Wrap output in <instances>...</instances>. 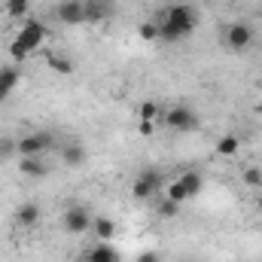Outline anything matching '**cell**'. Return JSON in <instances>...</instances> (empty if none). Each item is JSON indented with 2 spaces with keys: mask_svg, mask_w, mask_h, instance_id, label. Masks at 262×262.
Instances as JSON below:
<instances>
[{
  "mask_svg": "<svg viewBox=\"0 0 262 262\" xmlns=\"http://www.w3.org/2000/svg\"><path fill=\"white\" fill-rule=\"evenodd\" d=\"M198 28V12L189 3H171L159 21V40L165 43H177L192 37V31Z\"/></svg>",
  "mask_w": 262,
  "mask_h": 262,
  "instance_id": "1",
  "label": "cell"
},
{
  "mask_svg": "<svg viewBox=\"0 0 262 262\" xmlns=\"http://www.w3.org/2000/svg\"><path fill=\"white\" fill-rule=\"evenodd\" d=\"M52 146H55V137L49 131H31V134L18 137L15 152H18V159H31V156H46Z\"/></svg>",
  "mask_w": 262,
  "mask_h": 262,
  "instance_id": "2",
  "label": "cell"
},
{
  "mask_svg": "<svg viewBox=\"0 0 262 262\" xmlns=\"http://www.w3.org/2000/svg\"><path fill=\"white\" fill-rule=\"evenodd\" d=\"M162 122H165L171 131H180V134H189V131L198 128L195 110H192V107H186V104L168 107V110H165V116H162Z\"/></svg>",
  "mask_w": 262,
  "mask_h": 262,
  "instance_id": "3",
  "label": "cell"
},
{
  "mask_svg": "<svg viewBox=\"0 0 262 262\" xmlns=\"http://www.w3.org/2000/svg\"><path fill=\"white\" fill-rule=\"evenodd\" d=\"M46 37H49V28H46L43 21H37V18H28V21L21 25V31L15 34V40L28 49V55L40 52V46L46 43Z\"/></svg>",
  "mask_w": 262,
  "mask_h": 262,
  "instance_id": "4",
  "label": "cell"
},
{
  "mask_svg": "<svg viewBox=\"0 0 262 262\" xmlns=\"http://www.w3.org/2000/svg\"><path fill=\"white\" fill-rule=\"evenodd\" d=\"M92 223H95V216L89 213L85 204H70L64 210V220H61L67 235H85V232H92Z\"/></svg>",
  "mask_w": 262,
  "mask_h": 262,
  "instance_id": "5",
  "label": "cell"
},
{
  "mask_svg": "<svg viewBox=\"0 0 262 262\" xmlns=\"http://www.w3.org/2000/svg\"><path fill=\"white\" fill-rule=\"evenodd\" d=\"M159 189H162V174L152 171V168L140 171V174L131 180V198H137V201H149V198H156Z\"/></svg>",
  "mask_w": 262,
  "mask_h": 262,
  "instance_id": "6",
  "label": "cell"
},
{
  "mask_svg": "<svg viewBox=\"0 0 262 262\" xmlns=\"http://www.w3.org/2000/svg\"><path fill=\"white\" fill-rule=\"evenodd\" d=\"M226 46H229L232 52L250 49V46H253V28H250L247 21H232V25L226 28Z\"/></svg>",
  "mask_w": 262,
  "mask_h": 262,
  "instance_id": "7",
  "label": "cell"
},
{
  "mask_svg": "<svg viewBox=\"0 0 262 262\" xmlns=\"http://www.w3.org/2000/svg\"><path fill=\"white\" fill-rule=\"evenodd\" d=\"M55 15H58V21H64V25H82V21H89V18H85V0H67V3H58Z\"/></svg>",
  "mask_w": 262,
  "mask_h": 262,
  "instance_id": "8",
  "label": "cell"
},
{
  "mask_svg": "<svg viewBox=\"0 0 262 262\" xmlns=\"http://www.w3.org/2000/svg\"><path fill=\"white\" fill-rule=\"evenodd\" d=\"M89 262H122V253L113 247V241H98L89 253H85Z\"/></svg>",
  "mask_w": 262,
  "mask_h": 262,
  "instance_id": "9",
  "label": "cell"
},
{
  "mask_svg": "<svg viewBox=\"0 0 262 262\" xmlns=\"http://www.w3.org/2000/svg\"><path fill=\"white\" fill-rule=\"evenodd\" d=\"M15 223H18L21 229H34V226L40 223V204H37V201L18 204V207H15Z\"/></svg>",
  "mask_w": 262,
  "mask_h": 262,
  "instance_id": "10",
  "label": "cell"
},
{
  "mask_svg": "<svg viewBox=\"0 0 262 262\" xmlns=\"http://www.w3.org/2000/svg\"><path fill=\"white\" fill-rule=\"evenodd\" d=\"M18 171H21L25 177L40 180V177H46V174H49V165H46V159H43V156H31V159H18Z\"/></svg>",
  "mask_w": 262,
  "mask_h": 262,
  "instance_id": "11",
  "label": "cell"
},
{
  "mask_svg": "<svg viewBox=\"0 0 262 262\" xmlns=\"http://www.w3.org/2000/svg\"><path fill=\"white\" fill-rule=\"evenodd\" d=\"M18 79H21V73H18V67H0V104L15 92V85H18Z\"/></svg>",
  "mask_w": 262,
  "mask_h": 262,
  "instance_id": "12",
  "label": "cell"
},
{
  "mask_svg": "<svg viewBox=\"0 0 262 262\" xmlns=\"http://www.w3.org/2000/svg\"><path fill=\"white\" fill-rule=\"evenodd\" d=\"M113 12V0H85V18L89 21H101Z\"/></svg>",
  "mask_w": 262,
  "mask_h": 262,
  "instance_id": "13",
  "label": "cell"
},
{
  "mask_svg": "<svg viewBox=\"0 0 262 262\" xmlns=\"http://www.w3.org/2000/svg\"><path fill=\"white\" fill-rule=\"evenodd\" d=\"M46 67H49L52 73H58V76H70V73L76 70V64H73L67 55H58V52H49V55H46Z\"/></svg>",
  "mask_w": 262,
  "mask_h": 262,
  "instance_id": "14",
  "label": "cell"
},
{
  "mask_svg": "<svg viewBox=\"0 0 262 262\" xmlns=\"http://www.w3.org/2000/svg\"><path fill=\"white\" fill-rule=\"evenodd\" d=\"M238 149H241V140H238L235 134H223V137L216 140V146H213V156L229 159V156H238Z\"/></svg>",
  "mask_w": 262,
  "mask_h": 262,
  "instance_id": "15",
  "label": "cell"
},
{
  "mask_svg": "<svg viewBox=\"0 0 262 262\" xmlns=\"http://www.w3.org/2000/svg\"><path fill=\"white\" fill-rule=\"evenodd\" d=\"M61 162H64L67 168H79L85 162V146L82 143H67V146H61Z\"/></svg>",
  "mask_w": 262,
  "mask_h": 262,
  "instance_id": "16",
  "label": "cell"
},
{
  "mask_svg": "<svg viewBox=\"0 0 262 262\" xmlns=\"http://www.w3.org/2000/svg\"><path fill=\"white\" fill-rule=\"evenodd\" d=\"M180 183H183V189H186V195L189 198H195L201 189H204V177L198 174V171H183L180 177H177Z\"/></svg>",
  "mask_w": 262,
  "mask_h": 262,
  "instance_id": "17",
  "label": "cell"
},
{
  "mask_svg": "<svg viewBox=\"0 0 262 262\" xmlns=\"http://www.w3.org/2000/svg\"><path fill=\"white\" fill-rule=\"evenodd\" d=\"M92 232L98 235V241H113V238H116V223L107 220V216H95Z\"/></svg>",
  "mask_w": 262,
  "mask_h": 262,
  "instance_id": "18",
  "label": "cell"
},
{
  "mask_svg": "<svg viewBox=\"0 0 262 262\" xmlns=\"http://www.w3.org/2000/svg\"><path fill=\"white\" fill-rule=\"evenodd\" d=\"M162 116H165V110H162L156 101H143V104H137V119H152V122H162Z\"/></svg>",
  "mask_w": 262,
  "mask_h": 262,
  "instance_id": "19",
  "label": "cell"
},
{
  "mask_svg": "<svg viewBox=\"0 0 262 262\" xmlns=\"http://www.w3.org/2000/svg\"><path fill=\"white\" fill-rule=\"evenodd\" d=\"M165 198H168V201H174V204H180V207L189 201V195H186V189H183V183H180V180H171V183H168Z\"/></svg>",
  "mask_w": 262,
  "mask_h": 262,
  "instance_id": "20",
  "label": "cell"
},
{
  "mask_svg": "<svg viewBox=\"0 0 262 262\" xmlns=\"http://www.w3.org/2000/svg\"><path fill=\"white\" fill-rule=\"evenodd\" d=\"M31 9V0H6V15L9 18H25Z\"/></svg>",
  "mask_w": 262,
  "mask_h": 262,
  "instance_id": "21",
  "label": "cell"
},
{
  "mask_svg": "<svg viewBox=\"0 0 262 262\" xmlns=\"http://www.w3.org/2000/svg\"><path fill=\"white\" fill-rule=\"evenodd\" d=\"M156 210H159V216H165V220H174V216L180 213V204H174V201L162 198V204H156Z\"/></svg>",
  "mask_w": 262,
  "mask_h": 262,
  "instance_id": "22",
  "label": "cell"
},
{
  "mask_svg": "<svg viewBox=\"0 0 262 262\" xmlns=\"http://www.w3.org/2000/svg\"><path fill=\"white\" fill-rule=\"evenodd\" d=\"M137 34H140V40H146V43H149V40H159V25H156V21H143V25L137 28Z\"/></svg>",
  "mask_w": 262,
  "mask_h": 262,
  "instance_id": "23",
  "label": "cell"
},
{
  "mask_svg": "<svg viewBox=\"0 0 262 262\" xmlns=\"http://www.w3.org/2000/svg\"><path fill=\"white\" fill-rule=\"evenodd\" d=\"M244 186L259 189V186H262V171H259V168H247V171H244Z\"/></svg>",
  "mask_w": 262,
  "mask_h": 262,
  "instance_id": "24",
  "label": "cell"
},
{
  "mask_svg": "<svg viewBox=\"0 0 262 262\" xmlns=\"http://www.w3.org/2000/svg\"><path fill=\"white\" fill-rule=\"evenodd\" d=\"M9 58H12V61H28L31 55H28V49H25L18 40H12V43H9Z\"/></svg>",
  "mask_w": 262,
  "mask_h": 262,
  "instance_id": "25",
  "label": "cell"
},
{
  "mask_svg": "<svg viewBox=\"0 0 262 262\" xmlns=\"http://www.w3.org/2000/svg\"><path fill=\"white\" fill-rule=\"evenodd\" d=\"M159 131V122H152V119H137V134L140 137H152Z\"/></svg>",
  "mask_w": 262,
  "mask_h": 262,
  "instance_id": "26",
  "label": "cell"
},
{
  "mask_svg": "<svg viewBox=\"0 0 262 262\" xmlns=\"http://www.w3.org/2000/svg\"><path fill=\"white\" fill-rule=\"evenodd\" d=\"M15 143H18V140H12V137H0V159L18 156V152H15Z\"/></svg>",
  "mask_w": 262,
  "mask_h": 262,
  "instance_id": "27",
  "label": "cell"
},
{
  "mask_svg": "<svg viewBox=\"0 0 262 262\" xmlns=\"http://www.w3.org/2000/svg\"><path fill=\"white\" fill-rule=\"evenodd\" d=\"M134 262H162V256H159L156 250H143V253H137Z\"/></svg>",
  "mask_w": 262,
  "mask_h": 262,
  "instance_id": "28",
  "label": "cell"
},
{
  "mask_svg": "<svg viewBox=\"0 0 262 262\" xmlns=\"http://www.w3.org/2000/svg\"><path fill=\"white\" fill-rule=\"evenodd\" d=\"M256 113H259V116H262V104H256Z\"/></svg>",
  "mask_w": 262,
  "mask_h": 262,
  "instance_id": "29",
  "label": "cell"
},
{
  "mask_svg": "<svg viewBox=\"0 0 262 262\" xmlns=\"http://www.w3.org/2000/svg\"><path fill=\"white\" fill-rule=\"evenodd\" d=\"M259 210H262V198H259Z\"/></svg>",
  "mask_w": 262,
  "mask_h": 262,
  "instance_id": "30",
  "label": "cell"
},
{
  "mask_svg": "<svg viewBox=\"0 0 262 262\" xmlns=\"http://www.w3.org/2000/svg\"><path fill=\"white\" fill-rule=\"evenodd\" d=\"M58 3H67V0H58Z\"/></svg>",
  "mask_w": 262,
  "mask_h": 262,
  "instance_id": "31",
  "label": "cell"
}]
</instances>
